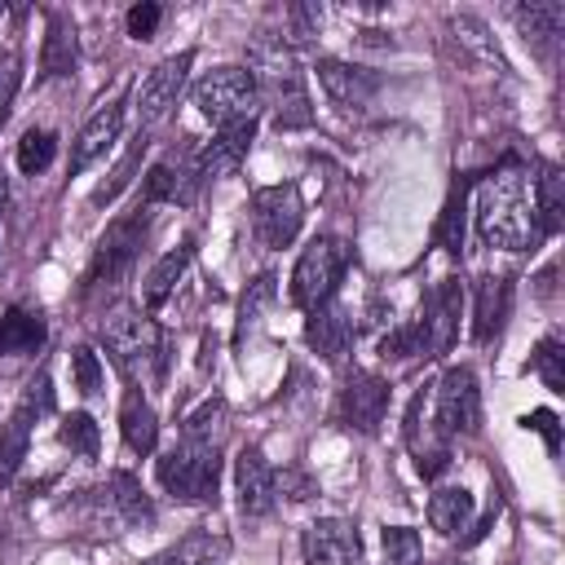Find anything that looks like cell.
<instances>
[{
  "instance_id": "44dd1931",
  "label": "cell",
  "mask_w": 565,
  "mask_h": 565,
  "mask_svg": "<svg viewBox=\"0 0 565 565\" xmlns=\"http://www.w3.org/2000/svg\"><path fill=\"white\" fill-rule=\"evenodd\" d=\"M119 128H124V106L119 102H106L102 110H93V119L71 141V172H84L93 159H102L110 150V141L119 137Z\"/></svg>"
},
{
  "instance_id": "5bb4252c",
  "label": "cell",
  "mask_w": 565,
  "mask_h": 565,
  "mask_svg": "<svg viewBox=\"0 0 565 565\" xmlns=\"http://www.w3.org/2000/svg\"><path fill=\"white\" fill-rule=\"evenodd\" d=\"M300 556H305V565H358L362 561V534L344 516L313 521L300 534Z\"/></svg>"
},
{
  "instance_id": "cb8c5ba5",
  "label": "cell",
  "mask_w": 565,
  "mask_h": 565,
  "mask_svg": "<svg viewBox=\"0 0 565 565\" xmlns=\"http://www.w3.org/2000/svg\"><path fill=\"white\" fill-rule=\"evenodd\" d=\"M119 437L132 455H150L159 441V419H154V406L146 402L141 388H128L119 402Z\"/></svg>"
},
{
  "instance_id": "8992f818",
  "label": "cell",
  "mask_w": 565,
  "mask_h": 565,
  "mask_svg": "<svg viewBox=\"0 0 565 565\" xmlns=\"http://www.w3.org/2000/svg\"><path fill=\"white\" fill-rule=\"evenodd\" d=\"M190 102H194V110H199L203 119H212L216 128L238 124V119H256V110L265 106V102H260V88H256V79H252V71H243V66H216V71H207V75L194 84Z\"/></svg>"
},
{
  "instance_id": "ffe728a7",
  "label": "cell",
  "mask_w": 565,
  "mask_h": 565,
  "mask_svg": "<svg viewBox=\"0 0 565 565\" xmlns=\"http://www.w3.org/2000/svg\"><path fill=\"white\" fill-rule=\"evenodd\" d=\"M203 181H199V172H194V154L190 159H163V163H154L150 172H146V181H141V203L150 207V203H190L194 199V190H199Z\"/></svg>"
},
{
  "instance_id": "d4e9b609",
  "label": "cell",
  "mask_w": 565,
  "mask_h": 565,
  "mask_svg": "<svg viewBox=\"0 0 565 565\" xmlns=\"http://www.w3.org/2000/svg\"><path fill=\"white\" fill-rule=\"evenodd\" d=\"M75 62H79V44H75V26H71V18H66V13H49L44 49H40V71H44V79L75 75Z\"/></svg>"
},
{
  "instance_id": "b9f144b4",
  "label": "cell",
  "mask_w": 565,
  "mask_h": 565,
  "mask_svg": "<svg viewBox=\"0 0 565 565\" xmlns=\"http://www.w3.org/2000/svg\"><path fill=\"white\" fill-rule=\"evenodd\" d=\"M274 494L291 499V503H305V499L318 494V481L309 472H300V468H282V472H274Z\"/></svg>"
},
{
  "instance_id": "83f0119b",
  "label": "cell",
  "mask_w": 565,
  "mask_h": 565,
  "mask_svg": "<svg viewBox=\"0 0 565 565\" xmlns=\"http://www.w3.org/2000/svg\"><path fill=\"white\" fill-rule=\"evenodd\" d=\"M512 18H516V26L525 31V40L547 44V40H556L561 26H565V4H561V0H530V4H516Z\"/></svg>"
},
{
  "instance_id": "f546056e",
  "label": "cell",
  "mask_w": 565,
  "mask_h": 565,
  "mask_svg": "<svg viewBox=\"0 0 565 565\" xmlns=\"http://www.w3.org/2000/svg\"><path fill=\"white\" fill-rule=\"evenodd\" d=\"M190 243H181L177 252H168L150 274H146V287H141V296H146V309H159L168 296H172V287L181 282V274H185V265H190Z\"/></svg>"
},
{
  "instance_id": "60d3db41",
  "label": "cell",
  "mask_w": 565,
  "mask_h": 565,
  "mask_svg": "<svg viewBox=\"0 0 565 565\" xmlns=\"http://www.w3.org/2000/svg\"><path fill=\"white\" fill-rule=\"evenodd\" d=\"M18 411H22V415H31V419H40V415H49V411H53V380H49V371H40V375L22 388Z\"/></svg>"
},
{
  "instance_id": "8fae6325",
  "label": "cell",
  "mask_w": 565,
  "mask_h": 565,
  "mask_svg": "<svg viewBox=\"0 0 565 565\" xmlns=\"http://www.w3.org/2000/svg\"><path fill=\"white\" fill-rule=\"evenodd\" d=\"M93 508L97 521L110 530H146L154 525V503L141 490V481L132 472H110L102 490H93Z\"/></svg>"
},
{
  "instance_id": "d6a6232c",
  "label": "cell",
  "mask_w": 565,
  "mask_h": 565,
  "mask_svg": "<svg viewBox=\"0 0 565 565\" xmlns=\"http://www.w3.org/2000/svg\"><path fill=\"white\" fill-rule=\"evenodd\" d=\"M57 437H62V446H66L71 455H79V459H97V450H102V433H97V424H93L88 411L66 415L62 428H57Z\"/></svg>"
},
{
  "instance_id": "ee69618b",
  "label": "cell",
  "mask_w": 565,
  "mask_h": 565,
  "mask_svg": "<svg viewBox=\"0 0 565 565\" xmlns=\"http://www.w3.org/2000/svg\"><path fill=\"white\" fill-rule=\"evenodd\" d=\"M159 18H163V9H159V4H150V0L132 4V9H128V35H132V40H154Z\"/></svg>"
},
{
  "instance_id": "9a60e30c",
  "label": "cell",
  "mask_w": 565,
  "mask_h": 565,
  "mask_svg": "<svg viewBox=\"0 0 565 565\" xmlns=\"http://www.w3.org/2000/svg\"><path fill=\"white\" fill-rule=\"evenodd\" d=\"M353 318H349V309L331 296V300H322L318 309H309V322H305V340H309V349L322 358V362H344L349 358V349H353Z\"/></svg>"
},
{
  "instance_id": "ab89813d",
  "label": "cell",
  "mask_w": 565,
  "mask_h": 565,
  "mask_svg": "<svg viewBox=\"0 0 565 565\" xmlns=\"http://www.w3.org/2000/svg\"><path fill=\"white\" fill-rule=\"evenodd\" d=\"M71 380H75V388H79L84 397H93V393L102 388V362H97V353H93L88 344H79V349L71 353Z\"/></svg>"
},
{
  "instance_id": "4fadbf2b",
  "label": "cell",
  "mask_w": 565,
  "mask_h": 565,
  "mask_svg": "<svg viewBox=\"0 0 565 565\" xmlns=\"http://www.w3.org/2000/svg\"><path fill=\"white\" fill-rule=\"evenodd\" d=\"M384 411H388V380L375 371H349L340 384V402H335L340 424L353 433H380Z\"/></svg>"
},
{
  "instance_id": "603a6c76",
  "label": "cell",
  "mask_w": 565,
  "mask_h": 565,
  "mask_svg": "<svg viewBox=\"0 0 565 565\" xmlns=\"http://www.w3.org/2000/svg\"><path fill=\"white\" fill-rule=\"evenodd\" d=\"M530 199H534V230L539 238L556 234L565 225V177L556 163H543L539 177L530 181Z\"/></svg>"
},
{
  "instance_id": "1f68e13d",
  "label": "cell",
  "mask_w": 565,
  "mask_h": 565,
  "mask_svg": "<svg viewBox=\"0 0 565 565\" xmlns=\"http://www.w3.org/2000/svg\"><path fill=\"white\" fill-rule=\"evenodd\" d=\"M269 300H274V274H260L256 282H247L243 305H238V327H234V344H238V349H243L247 335L260 327V313H265Z\"/></svg>"
},
{
  "instance_id": "7bdbcfd3",
  "label": "cell",
  "mask_w": 565,
  "mask_h": 565,
  "mask_svg": "<svg viewBox=\"0 0 565 565\" xmlns=\"http://www.w3.org/2000/svg\"><path fill=\"white\" fill-rule=\"evenodd\" d=\"M18 84H22V62L18 53H0V128L9 119V106L18 97Z\"/></svg>"
},
{
  "instance_id": "e575fe53",
  "label": "cell",
  "mask_w": 565,
  "mask_h": 565,
  "mask_svg": "<svg viewBox=\"0 0 565 565\" xmlns=\"http://www.w3.org/2000/svg\"><path fill=\"white\" fill-rule=\"evenodd\" d=\"M181 437H190V441H212V446H221V437H225V402L221 397H212V402H203L190 419H185V428H181Z\"/></svg>"
},
{
  "instance_id": "f1b7e54d",
  "label": "cell",
  "mask_w": 565,
  "mask_h": 565,
  "mask_svg": "<svg viewBox=\"0 0 565 565\" xmlns=\"http://www.w3.org/2000/svg\"><path fill=\"white\" fill-rule=\"evenodd\" d=\"M463 221H468V181H455L450 185V199H446V207L437 216V230H433V238H437L441 252H450V256L463 252Z\"/></svg>"
},
{
  "instance_id": "3957f363",
  "label": "cell",
  "mask_w": 565,
  "mask_h": 565,
  "mask_svg": "<svg viewBox=\"0 0 565 565\" xmlns=\"http://www.w3.org/2000/svg\"><path fill=\"white\" fill-rule=\"evenodd\" d=\"M154 472H159V486L172 499H181V503H216V490H221V446L181 437L172 450L159 455Z\"/></svg>"
},
{
  "instance_id": "7c38bea8",
  "label": "cell",
  "mask_w": 565,
  "mask_h": 565,
  "mask_svg": "<svg viewBox=\"0 0 565 565\" xmlns=\"http://www.w3.org/2000/svg\"><path fill=\"white\" fill-rule=\"evenodd\" d=\"M459 309H463V287H459V278H441V282L424 296V309H419V318H415L419 340H424V358L450 353V344H455V335H459Z\"/></svg>"
},
{
  "instance_id": "8d00e7d4",
  "label": "cell",
  "mask_w": 565,
  "mask_h": 565,
  "mask_svg": "<svg viewBox=\"0 0 565 565\" xmlns=\"http://www.w3.org/2000/svg\"><path fill=\"white\" fill-rule=\"evenodd\" d=\"M384 556H388V565H419L424 543L411 525H388L384 530Z\"/></svg>"
},
{
  "instance_id": "6da1fadb",
  "label": "cell",
  "mask_w": 565,
  "mask_h": 565,
  "mask_svg": "<svg viewBox=\"0 0 565 565\" xmlns=\"http://www.w3.org/2000/svg\"><path fill=\"white\" fill-rule=\"evenodd\" d=\"M477 234L490 247L521 252L539 243L534 230V199H530V177L521 168H499L481 190H477Z\"/></svg>"
},
{
  "instance_id": "74e56055",
  "label": "cell",
  "mask_w": 565,
  "mask_h": 565,
  "mask_svg": "<svg viewBox=\"0 0 565 565\" xmlns=\"http://www.w3.org/2000/svg\"><path fill=\"white\" fill-rule=\"evenodd\" d=\"M141 150H146V137H137V141H132V150H128V154L119 159V168L110 172V181L93 190V203H110V199H115V194H119V190L132 181V168L141 163Z\"/></svg>"
},
{
  "instance_id": "4dcf8cb0",
  "label": "cell",
  "mask_w": 565,
  "mask_h": 565,
  "mask_svg": "<svg viewBox=\"0 0 565 565\" xmlns=\"http://www.w3.org/2000/svg\"><path fill=\"white\" fill-rule=\"evenodd\" d=\"M31 415L13 411L9 424H0V481H13V472L22 468L26 459V446H31Z\"/></svg>"
},
{
  "instance_id": "d6986e66",
  "label": "cell",
  "mask_w": 565,
  "mask_h": 565,
  "mask_svg": "<svg viewBox=\"0 0 565 565\" xmlns=\"http://www.w3.org/2000/svg\"><path fill=\"white\" fill-rule=\"evenodd\" d=\"M230 561V539L221 530H185L177 543H168L163 552H154L146 565H225Z\"/></svg>"
},
{
  "instance_id": "836d02e7",
  "label": "cell",
  "mask_w": 565,
  "mask_h": 565,
  "mask_svg": "<svg viewBox=\"0 0 565 565\" xmlns=\"http://www.w3.org/2000/svg\"><path fill=\"white\" fill-rule=\"evenodd\" d=\"M53 154H57V137H53L49 128H26V132H22V141H18V168H22L26 177L44 172V168L53 163Z\"/></svg>"
},
{
  "instance_id": "7a4b0ae2",
  "label": "cell",
  "mask_w": 565,
  "mask_h": 565,
  "mask_svg": "<svg viewBox=\"0 0 565 565\" xmlns=\"http://www.w3.org/2000/svg\"><path fill=\"white\" fill-rule=\"evenodd\" d=\"M252 79L260 88V102L274 106V128H309L313 124V102L305 88V75L296 71V57L282 44H256L252 49Z\"/></svg>"
},
{
  "instance_id": "2e32d148",
  "label": "cell",
  "mask_w": 565,
  "mask_h": 565,
  "mask_svg": "<svg viewBox=\"0 0 565 565\" xmlns=\"http://www.w3.org/2000/svg\"><path fill=\"white\" fill-rule=\"evenodd\" d=\"M318 84H322V93L331 97V106H340L344 115L366 110L371 97H375V88H380V79H375L371 71L349 66V62H340V57H318Z\"/></svg>"
},
{
  "instance_id": "9c48e42d",
  "label": "cell",
  "mask_w": 565,
  "mask_h": 565,
  "mask_svg": "<svg viewBox=\"0 0 565 565\" xmlns=\"http://www.w3.org/2000/svg\"><path fill=\"white\" fill-rule=\"evenodd\" d=\"M481 428V388L472 366H450L437 384V433L441 437H472Z\"/></svg>"
},
{
  "instance_id": "484cf974",
  "label": "cell",
  "mask_w": 565,
  "mask_h": 565,
  "mask_svg": "<svg viewBox=\"0 0 565 565\" xmlns=\"http://www.w3.org/2000/svg\"><path fill=\"white\" fill-rule=\"evenodd\" d=\"M44 344V318L31 309H4L0 313V358H22Z\"/></svg>"
},
{
  "instance_id": "30bf717a",
  "label": "cell",
  "mask_w": 565,
  "mask_h": 565,
  "mask_svg": "<svg viewBox=\"0 0 565 565\" xmlns=\"http://www.w3.org/2000/svg\"><path fill=\"white\" fill-rule=\"evenodd\" d=\"M190 66H194V53L185 49V53H172V57H163V62H154V66L146 71V79H141L137 93H132V110H137V124H141V128L159 124V119L177 106Z\"/></svg>"
},
{
  "instance_id": "5b68a950",
  "label": "cell",
  "mask_w": 565,
  "mask_h": 565,
  "mask_svg": "<svg viewBox=\"0 0 565 565\" xmlns=\"http://www.w3.org/2000/svg\"><path fill=\"white\" fill-rule=\"evenodd\" d=\"M146 234H150V207L141 203L137 212H124L106 225V234L97 238L93 247V260H88V274H84V291L93 287H115L141 256L146 247Z\"/></svg>"
},
{
  "instance_id": "ac0fdd59",
  "label": "cell",
  "mask_w": 565,
  "mask_h": 565,
  "mask_svg": "<svg viewBox=\"0 0 565 565\" xmlns=\"http://www.w3.org/2000/svg\"><path fill=\"white\" fill-rule=\"evenodd\" d=\"M234 481H238V508L243 516H265L278 494H274V468L260 455V446H243L234 459Z\"/></svg>"
},
{
  "instance_id": "f6af8a7d",
  "label": "cell",
  "mask_w": 565,
  "mask_h": 565,
  "mask_svg": "<svg viewBox=\"0 0 565 565\" xmlns=\"http://www.w3.org/2000/svg\"><path fill=\"white\" fill-rule=\"evenodd\" d=\"M525 428L543 433V441H547L552 455L561 450V428H556V415H552V411H530V415H525Z\"/></svg>"
},
{
  "instance_id": "7402d4cb",
  "label": "cell",
  "mask_w": 565,
  "mask_h": 565,
  "mask_svg": "<svg viewBox=\"0 0 565 565\" xmlns=\"http://www.w3.org/2000/svg\"><path fill=\"white\" fill-rule=\"evenodd\" d=\"M512 313V282L508 278H481L472 296V340L490 344Z\"/></svg>"
},
{
  "instance_id": "d590c367",
  "label": "cell",
  "mask_w": 565,
  "mask_h": 565,
  "mask_svg": "<svg viewBox=\"0 0 565 565\" xmlns=\"http://www.w3.org/2000/svg\"><path fill=\"white\" fill-rule=\"evenodd\" d=\"M534 375L547 384V393H565V353H561V340L547 335L539 349H534Z\"/></svg>"
},
{
  "instance_id": "f35d334b",
  "label": "cell",
  "mask_w": 565,
  "mask_h": 565,
  "mask_svg": "<svg viewBox=\"0 0 565 565\" xmlns=\"http://www.w3.org/2000/svg\"><path fill=\"white\" fill-rule=\"evenodd\" d=\"M380 353H384V358H393V362H402V358H424V340H419V327H415V322H402V327H393V331L384 335Z\"/></svg>"
},
{
  "instance_id": "ba28073f",
  "label": "cell",
  "mask_w": 565,
  "mask_h": 565,
  "mask_svg": "<svg viewBox=\"0 0 565 565\" xmlns=\"http://www.w3.org/2000/svg\"><path fill=\"white\" fill-rule=\"evenodd\" d=\"M300 225H305V203H300L296 185H265L252 194V230L265 247H274V252L291 247Z\"/></svg>"
},
{
  "instance_id": "bcb514c9",
  "label": "cell",
  "mask_w": 565,
  "mask_h": 565,
  "mask_svg": "<svg viewBox=\"0 0 565 565\" xmlns=\"http://www.w3.org/2000/svg\"><path fill=\"white\" fill-rule=\"evenodd\" d=\"M0 207H4V172H0Z\"/></svg>"
},
{
  "instance_id": "e0dca14e",
  "label": "cell",
  "mask_w": 565,
  "mask_h": 565,
  "mask_svg": "<svg viewBox=\"0 0 565 565\" xmlns=\"http://www.w3.org/2000/svg\"><path fill=\"white\" fill-rule=\"evenodd\" d=\"M252 137H256V119H238V124H225L199 154H194V172L199 181H216L225 172H234L247 150H252Z\"/></svg>"
},
{
  "instance_id": "277c9868",
  "label": "cell",
  "mask_w": 565,
  "mask_h": 565,
  "mask_svg": "<svg viewBox=\"0 0 565 565\" xmlns=\"http://www.w3.org/2000/svg\"><path fill=\"white\" fill-rule=\"evenodd\" d=\"M97 340L102 349L110 353V362L124 371V375H146L150 366H159L163 358V335H159V322L137 313V309H115L106 313V322L97 327Z\"/></svg>"
},
{
  "instance_id": "4316f807",
  "label": "cell",
  "mask_w": 565,
  "mask_h": 565,
  "mask_svg": "<svg viewBox=\"0 0 565 565\" xmlns=\"http://www.w3.org/2000/svg\"><path fill=\"white\" fill-rule=\"evenodd\" d=\"M428 521H433L437 534L455 539V534L468 530V521H472V494H468L463 486H446V490H437V494L428 499Z\"/></svg>"
},
{
  "instance_id": "52a82bcc",
  "label": "cell",
  "mask_w": 565,
  "mask_h": 565,
  "mask_svg": "<svg viewBox=\"0 0 565 565\" xmlns=\"http://www.w3.org/2000/svg\"><path fill=\"white\" fill-rule=\"evenodd\" d=\"M344 265H349V247H344L340 238H331V234L313 238V243L300 252L296 269H291V300H296L300 309H318L322 300L335 296V282H340Z\"/></svg>"
}]
</instances>
